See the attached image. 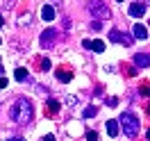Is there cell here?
<instances>
[{
	"label": "cell",
	"instance_id": "obj_26",
	"mask_svg": "<svg viewBox=\"0 0 150 141\" xmlns=\"http://www.w3.org/2000/svg\"><path fill=\"white\" fill-rule=\"evenodd\" d=\"M0 75H2V64H0Z\"/></svg>",
	"mask_w": 150,
	"mask_h": 141
},
{
	"label": "cell",
	"instance_id": "obj_15",
	"mask_svg": "<svg viewBox=\"0 0 150 141\" xmlns=\"http://www.w3.org/2000/svg\"><path fill=\"white\" fill-rule=\"evenodd\" d=\"M82 116H84V118H93L96 116V107H86L84 112H82Z\"/></svg>",
	"mask_w": 150,
	"mask_h": 141
},
{
	"label": "cell",
	"instance_id": "obj_5",
	"mask_svg": "<svg viewBox=\"0 0 150 141\" xmlns=\"http://www.w3.org/2000/svg\"><path fill=\"white\" fill-rule=\"evenodd\" d=\"M55 39H57V32H55V30H46V32L41 34V46H43V48H50L52 43H55Z\"/></svg>",
	"mask_w": 150,
	"mask_h": 141
},
{
	"label": "cell",
	"instance_id": "obj_18",
	"mask_svg": "<svg viewBox=\"0 0 150 141\" xmlns=\"http://www.w3.org/2000/svg\"><path fill=\"white\" fill-rule=\"evenodd\" d=\"M41 71H50V62H48V59L41 62Z\"/></svg>",
	"mask_w": 150,
	"mask_h": 141
},
{
	"label": "cell",
	"instance_id": "obj_28",
	"mask_svg": "<svg viewBox=\"0 0 150 141\" xmlns=\"http://www.w3.org/2000/svg\"><path fill=\"white\" fill-rule=\"evenodd\" d=\"M118 2H121V0H118Z\"/></svg>",
	"mask_w": 150,
	"mask_h": 141
},
{
	"label": "cell",
	"instance_id": "obj_13",
	"mask_svg": "<svg viewBox=\"0 0 150 141\" xmlns=\"http://www.w3.org/2000/svg\"><path fill=\"white\" fill-rule=\"evenodd\" d=\"M59 109H62V105L57 103V100H52V98H48V112H50V116H55Z\"/></svg>",
	"mask_w": 150,
	"mask_h": 141
},
{
	"label": "cell",
	"instance_id": "obj_16",
	"mask_svg": "<svg viewBox=\"0 0 150 141\" xmlns=\"http://www.w3.org/2000/svg\"><path fill=\"white\" fill-rule=\"evenodd\" d=\"M139 94H141V96H150V82H146V84H141Z\"/></svg>",
	"mask_w": 150,
	"mask_h": 141
},
{
	"label": "cell",
	"instance_id": "obj_27",
	"mask_svg": "<svg viewBox=\"0 0 150 141\" xmlns=\"http://www.w3.org/2000/svg\"><path fill=\"white\" fill-rule=\"evenodd\" d=\"M146 2H150V0H146Z\"/></svg>",
	"mask_w": 150,
	"mask_h": 141
},
{
	"label": "cell",
	"instance_id": "obj_22",
	"mask_svg": "<svg viewBox=\"0 0 150 141\" xmlns=\"http://www.w3.org/2000/svg\"><path fill=\"white\" fill-rule=\"evenodd\" d=\"M9 141H25L23 137H14V139H9Z\"/></svg>",
	"mask_w": 150,
	"mask_h": 141
},
{
	"label": "cell",
	"instance_id": "obj_8",
	"mask_svg": "<svg viewBox=\"0 0 150 141\" xmlns=\"http://www.w3.org/2000/svg\"><path fill=\"white\" fill-rule=\"evenodd\" d=\"M134 66H139V68H148L150 66V55H146V52H139V55H134Z\"/></svg>",
	"mask_w": 150,
	"mask_h": 141
},
{
	"label": "cell",
	"instance_id": "obj_4",
	"mask_svg": "<svg viewBox=\"0 0 150 141\" xmlns=\"http://www.w3.org/2000/svg\"><path fill=\"white\" fill-rule=\"evenodd\" d=\"M109 39L116 41V43H121V46H132V37L125 34V32H121V30H112V32H109Z\"/></svg>",
	"mask_w": 150,
	"mask_h": 141
},
{
	"label": "cell",
	"instance_id": "obj_1",
	"mask_svg": "<svg viewBox=\"0 0 150 141\" xmlns=\"http://www.w3.org/2000/svg\"><path fill=\"white\" fill-rule=\"evenodd\" d=\"M32 114H34V109H32V103H30L28 98H18L16 103L11 105L9 118L16 123V125H28V123L32 121Z\"/></svg>",
	"mask_w": 150,
	"mask_h": 141
},
{
	"label": "cell",
	"instance_id": "obj_9",
	"mask_svg": "<svg viewBox=\"0 0 150 141\" xmlns=\"http://www.w3.org/2000/svg\"><path fill=\"white\" fill-rule=\"evenodd\" d=\"M57 80L59 82H71L73 80V71L71 68H57Z\"/></svg>",
	"mask_w": 150,
	"mask_h": 141
},
{
	"label": "cell",
	"instance_id": "obj_24",
	"mask_svg": "<svg viewBox=\"0 0 150 141\" xmlns=\"http://www.w3.org/2000/svg\"><path fill=\"white\" fill-rule=\"evenodd\" d=\"M2 25H5V21H2V16H0V28H2Z\"/></svg>",
	"mask_w": 150,
	"mask_h": 141
},
{
	"label": "cell",
	"instance_id": "obj_17",
	"mask_svg": "<svg viewBox=\"0 0 150 141\" xmlns=\"http://www.w3.org/2000/svg\"><path fill=\"white\" fill-rule=\"evenodd\" d=\"M86 141H98V132H93V130H86Z\"/></svg>",
	"mask_w": 150,
	"mask_h": 141
},
{
	"label": "cell",
	"instance_id": "obj_14",
	"mask_svg": "<svg viewBox=\"0 0 150 141\" xmlns=\"http://www.w3.org/2000/svg\"><path fill=\"white\" fill-rule=\"evenodd\" d=\"M14 77H16L18 82H25L30 75H28V71H25V68H16V71H14Z\"/></svg>",
	"mask_w": 150,
	"mask_h": 141
},
{
	"label": "cell",
	"instance_id": "obj_23",
	"mask_svg": "<svg viewBox=\"0 0 150 141\" xmlns=\"http://www.w3.org/2000/svg\"><path fill=\"white\" fill-rule=\"evenodd\" d=\"M146 139L150 141V128H148V130H146Z\"/></svg>",
	"mask_w": 150,
	"mask_h": 141
},
{
	"label": "cell",
	"instance_id": "obj_10",
	"mask_svg": "<svg viewBox=\"0 0 150 141\" xmlns=\"http://www.w3.org/2000/svg\"><path fill=\"white\" fill-rule=\"evenodd\" d=\"M132 34H134L137 39H146V37H148V30L143 28L141 23H134V30H132Z\"/></svg>",
	"mask_w": 150,
	"mask_h": 141
},
{
	"label": "cell",
	"instance_id": "obj_20",
	"mask_svg": "<svg viewBox=\"0 0 150 141\" xmlns=\"http://www.w3.org/2000/svg\"><path fill=\"white\" fill-rule=\"evenodd\" d=\"M43 141H57V139H55V134H46V137H43Z\"/></svg>",
	"mask_w": 150,
	"mask_h": 141
},
{
	"label": "cell",
	"instance_id": "obj_6",
	"mask_svg": "<svg viewBox=\"0 0 150 141\" xmlns=\"http://www.w3.org/2000/svg\"><path fill=\"white\" fill-rule=\"evenodd\" d=\"M82 46H84V48H89V50H93V52H105V43H103V41L84 39V41H82Z\"/></svg>",
	"mask_w": 150,
	"mask_h": 141
},
{
	"label": "cell",
	"instance_id": "obj_25",
	"mask_svg": "<svg viewBox=\"0 0 150 141\" xmlns=\"http://www.w3.org/2000/svg\"><path fill=\"white\" fill-rule=\"evenodd\" d=\"M148 116H150V103H148Z\"/></svg>",
	"mask_w": 150,
	"mask_h": 141
},
{
	"label": "cell",
	"instance_id": "obj_19",
	"mask_svg": "<svg viewBox=\"0 0 150 141\" xmlns=\"http://www.w3.org/2000/svg\"><path fill=\"white\" fill-rule=\"evenodd\" d=\"M91 28H93V30H100V28H103V23H98V21H93V23H91Z\"/></svg>",
	"mask_w": 150,
	"mask_h": 141
},
{
	"label": "cell",
	"instance_id": "obj_2",
	"mask_svg": "<svg viewBox=\"0 0 150 141\" xmlns=\"http://www.w3.org/2000/svg\"><path fill=\"white\" fill-rule=\"evenodd\" d=\"M121 128H123V132H125L127 139H134V137L139 134V118H137L132 112L121 114Z\"/></svg>",
	"mask_w": 150,
	"mask_h": 141
},
{
	"label": "cell",
	"instance_id": "obj_29",
	"mask_svg": "<svg viewBox=\"0 0 150 141\" xmlns=\"http://www.w3.org/2000/svg\"><path fill=\"white\" fill-rule=\"evenodd\" d=\"M0 43H2V41H0Z\"/></svg>",
	"mask_w": 150,
	"mask_h": 141
},
{
	"label": "cell",
	"instance_id": "obj_11",
	"mask_svg": "<svg viewBox=\"0 0 150 141\" xmlns=\"http://www.w3.org/2000/svg\"><path fill=\"white\" fill-rule=\"evenodd\" d=\"M41 18H43V21H52V18H55V9H52L50 5H43V9H41Z\"/></svg>",
	"mask_w": 150,
	"mask_h": 141
},
{
	"label": "cell",
	"instance_id": "obj_12",
	"mask_svg": "<svg viewBox=\"0 0 150 141\" xmlns=\"http://www.w3.org/2000/svg\"><path fill=\"white\" fill-rule=\"evenodd\" d=\"M107 134H109V137H116V134H118V121H107Z\"/></svg>",
	"mask_w": 150,
	"mask_h": 141
},
{
	"label": "cell",
	"instance_id": "obj_7",
	"mask_svg": "<svg viewBox=\"0 0 150 141\" xmlns=\"http://www.w3.org/2000/svg\"><path fill=\"white\" fill-rule=\"evenodd\" d=\"M143 14H146V5H143V2H132L130 5V16L132 18H141Z\"/></svg>",
	"mask_w": 150,
	"mask_h": 141
},
{
	"label": "cell",
	"instance_id": "obj_21",
	"mask_svg": "<svg viewBox=\"0 0 150 141\" xmlns=\"http://www.w3.org/2000/svg\"><path fill=\"white\" fill-rule=\"evenodd\" d=\"M5 86H7V80H5V77H0V89H5Z\"/></svg>",
	"mask_w": 150,
	"mask_h": 141
},
{
	"label": "cell",
	"instance_id": "obj_3",
	"mask_svg": "<svg viewBox=\"0 0 150 141\" xmlns=\"http://www.w3.org/2000/svg\"><path fill=\"white\" fill-rule=\"evenodd\" d=\"M86 9H89V14H91L96 21H100V18H103V21L112 18V11H109V7L105 5L103 0H89Z\"/></svg>",
	"mask_w": 150,
	"mask_h": 141
}]
</instances>
